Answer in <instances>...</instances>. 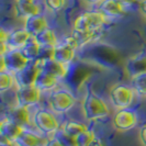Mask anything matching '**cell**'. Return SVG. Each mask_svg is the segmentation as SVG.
Instances as JSON below:
<instances>
[{"label": "cell", "mask_w": 146, "mask_h": 146, "mask_svg": "<svg viewBox=\"0 0 146 146\" xmlns=\"http://www.w3.org/2000/svg\"><path fill=\"white\" fill-rule=\"evenodd\" d=\"M81 110L85 119L88 121H96L102 119L109 115L110 113L109 108L106 102L91 91L85 96L81 102Z\"/></svg>", "instance_id": "6da1fadb"}, {"label": "cell", "mask_w": 146, "mask_h": 146, "mask_svg": "<svg viewBox=\"0 0 146 146\" xmlns=\"http://www.w3.org/2000/svg\"><path fill=\"white\" fill-rule=\"evenodd\" d=\"M107 21V17L100 11H86L79 15L74 21V31L87 33L101 29Z\"/></svg>", "instance_id": "7a4b0ae2"}, {"label": "cell", "mask_w": 146, "mask_h": 146, "mask_svg": "<svg viewBox=\"0 0 146 146\" xmlns=\"http://www.w3.org/2000/svg\"><path fill=\"white\" fill-rule=\"evenodd\" d=\"M76 102V99L68 90L65 89H57L53 90L48 96V104L52 111L55 113H65L70 110Z\"/></svg>", "instance_id": "3957f363"}, {"label": "cell", "mask_w": 146, "mask_h": 146, "mask_svg": "<svg viewBox=\"0 0 146 146\" xmlns=\"http://www.w3.org/2000/svg\"><path fill=\"white\" fill-rule=\"evenodd\" d=\"M29 64V59L27 58L21 50H9L7 53L1 55V72L7 70L11 74H17L22 70Z\"/></svg>", "instance_id": "277c9868"}, {"label": "cell", "mask_w": 146, "mask_h": 146, "mask_svg": "<svg viewBox=\"0 0 146 146\" xmlns=\"http://www.w3.org/2000/svg\"><path fill=\"white\" fill-rule=\"evenodd\" d=\"M33 124L43 134H54L59 130V122L56 117L47 110L38 109L34 113Z\"/></svg>", "instance_id": "5b68a950"}, {"label": "cell", "mask_w": 146, "mask_h": 146, "mask_svg": "<svg viewBox=\"0 0 146 146\" xmlns=\"http://www.w3.org/2000/svg\"><path fill=\"white\" fill-rule=\"evenodd\" d=\"M135 91L126 85H117L110 90V101L117 109H127L134 100Z\"/></svg>", "instance_id": "8992f818"}, {"label": "cell", "mask_w": 146, "mask_h": 146, "mask_svg": "<svg viewBox=\"0 0 146 146\" xmlns=\"http://www.w3.org/2000/svg\"><path fill=\"white\" fill-rule=\"evenodd\" d=\"M41 95H42V91L34 85H32V86L18 88L15 92V98H17V102L19 106L29 108L40 102Z\"/></svg>", "instance_id": "52a82bcc"}, {"label": "cell", "mask_w": 146, "mask_h": 146, "mask_svg": "<svg viewBox=\"0 0 146 146\" xmlns=\"http://www.w3.org/2000/svg\"><path fill=\"white\" fill-rule=\"evenodd\" d=\"M137 123L135 112L129 109H120L113 117V126L119 131H129Z\"/></svg>", "instance_id": "ba28073f"}, {"label": "cell", "mask_w": 146, "mask_h": 146, "mask_svg": "<svg viewBox=\"0 0 146 146\" xmlns=\"http://www.w3.org/2000/svg\"><path fill=\"white\" fill-rule=\"evenodd\" d=\"M40 70H43L45 73H48L55 76L56 78H64L68 73V67L65 64H62L55 59H48V60H35L32 62Z\"/></svg>", "instance_id": "9c48e42d"}, {"label": "cell", "mask_w": 146, "mask_h": 146, "mask_svg": "<svg viewBox=\"0 0 146 146\" xmlns=\"http://www.w3.org/2000/svg\"><path fill=\"white\" fill-rule=\"evenodd\" d=\"M38 73H40V69L35 66L34 63L28 64L22 70L15 74V85L18 86V88L34 85Z\"/></svg>", "instance_id": "30bf717a"}, {"label": "cell", "mask_w": 146, "mask_h": 146, "mask_svg": "<svg viewBox=\"0 0 146 146\" xmlns=\"http://www.w3.org/2000/svg\"><path fill=\"white\" fill-rule=\"evenodd\" d=\"M124 70L130 78L146 74V55L130 57L125 62Z\"/></svg>", "instance_id": "8fae6325"}, {"label": "cell", "mask_w": 146, "mask_h": 146, "mask_svg": "<svg viewBox=\"0 0 146 146\" xmlns=\"http://www.w3.org/2000/svg\"><path fill=\"white\" fill-rule=\"evenodd\" d=\"M6 117L22 127H25L31 123V115L28 107H22L17 104L15 107H12L8 110Z\"/></svg>", "instance_id": "7c38bea8"}, {"label": "cell", "mask_w": 146, "mask_h": 146, "mask_svg": "<svg viewBox=\"0 0 146 146\" xmlns=\"http://www.w3.org/2000/svg\"><path fill=\"white\" fill-rule=\"evenodd\" d=\"M31 37H33L25 29H15L9 32L7 46L9 50H21Z\"/></svg>", "instance_id": "4fadbf2b"}, {"label": "cell", "mask_w": 146, "mask_h": 146, "mask_svg": "<svg viewBox=\"0 0 146 146\" xmlns=\"http://www.w3.org/2000/svg\"><path fill=\"white\" fill-rule=\"evenodd\" d=\"M47 20L43 15H36L29 17L27 19H24V27L23 29H25L32 36H35L40 32H42L43 30L47 29Z\"/></svg>", "instance_id": "5bb4252c"}, {"label": "cell", "mask_w": 146, "mask_h": 146, "mask_svg": "<svg viewBox=\"0 0 146 146\" xmlns=\"http://www.w3.org/2000/svg\"><path fill=\"white\" fill-rule=\"evenodd\" d=\"M23 130H24V127L18 125L15 122H12L7 117H3L1 120V123H0V135L2 137H6V139H10V141H15Z\"/></svg>", "instance_id": "9a60e30c"}, {"label": "cell", "mask_w": 146, "mask_h": 146, "mask_svg": "<svg viewBox=\"0 0 146 146\" xmlns=\"http://www.w3.org/2000/svg\"><path fill=\"white\" fill-rule=\"evenodd\" d=\"M75 51L76 50H74L73 47H70V46H68V45H66L59 41V43L54 47L53 59L57 60L62 64L68 65L75 58V54H76Z\"/></svg>", "instance_id": "2e32d148"}, {"label": "cell", "mask_w": 146, "mask_h": 146, "mask_svg": "<svg viewBox=\"0 0 146 146\" xmlns=\"http://www.w3.org/2000/svg\"><path fill=\"white\" fill-rule=\"evenodd\" d=\"M57 84H58V78H56L51 74L40 70L34 82V86L38 88L41 91H53V89L56 88Z\"/></svg>", "instance_id": "e0dca14e"}, {"label": "cell", "mask_w": 146, "mask_h": 146, "mask_svg": "<svg viewBox=\"0 0 146 146\" xmlns=\"http://www.w3.org/2000/svg\"><path fill=\"white\" fill-rule=\"evenodd\" d=\"M99 11L103 13L107 18H117L125 13L124 7L121 6L115 0H103L99 5Z\"/></svg>", "instance_id": "ac0fdd59"}, {"label": "cell", "mask_w": 146, "mask_h": 146, "mask_svg": "<svg viewBox=\"0 0 146 146\" xmlns=\"http://www.w3.org/2000/svg\"><path fill=\"white\" fill-rule=\"evenodd\" d=\"M15 10L17 15L24 19L32 15H41V8L35 2H18L17 1Z\"/></svg>", "instance_id": "d6986e66"}, {"label": "cell", "mask_w": 146, "mask_h": 146, "mask_svg": "<svg viewBox=\"0 0 146 146\" xmlns=\"http://www.w3.org/2000/svg\"><path fill=\"white\" fill-rule=\"evenodd\" d=\"M15 143L19 146H41L43 139L34 132L24 129L18 136V139H15Z\"/></svg>", "instance_id": "ffe728a7"}, {"label": "cell", "mask_w": 146, "mask_h": 146, "mask_svg": "<svg viewBox=\"0 0 146 146\" xmlns=\"http://www.w3.org/2000/svg\"><path fill=\"white\" fill-rule=\"evenodd\" d=\"M34 37V40L37 42L40 46H47V47H55L59 43L58 38L56 36L55 32L50 28L43 30Z\"/></svg>", "instance_id": "44dd1931"}, {"label": "cell", "mask_w": 146, "mask_h": 146, "mask_svg": "<svg viewBox=\"0 0 146 146\" xmlns=\"http://www.w3.org/2000/svg\"><path fill=\"white\" fill-rule=\"evenodd\" d=\"M62 130L65 132L67 135L73 136V137H77L80 133L87 131L88 127L87 125H85L81 122L78 121H74V120H68L62 126Z\"/></svg>", "instance_id": "7402d4cb"}, {"label": "cell", "mask_w": 146, "mask_h": 146, "mask_svg": "<svg viewBox=\"0 0 146 146\" xmlns=\"http://www.w3.org/2000/svg\"><path fill=\"white\" fill-rule=\"evenodd\" d=\"M41 51V46L37 44V42L34 40V37H31L27 44L21 48V52L23 55L29 59V62H35Z\"/></svg>", "instance_id": "603a6c76"}, {"label": "cell", "mask_w": 146, "mask_h": 146, "mask_svg": "<svg viewBox=\"0 0 146 146\" xmlns=\"http://www.w3.org/2000/svg\"><path fill=\"white\" fill-rule=\"evenodd\" d=\"M131 85L135 94L146 97V74H142L131 78Z\"/></svg>", "instance_id": "cb8c5ba5"}, {"label": "cell", "mask_w": 146, "mask_h": 146, "mask_svg": "<svg viewBox=\"0 0 146 146\" xmlns=\"http://www.w3.org/2000/svg\"><path fill=\"white\" fill-rule=\"evenodd\" d=\"M15 85V75L9 73L7 70L0 72V91L5 92Z\"/></svg>", "instance_id": "d4e9b609"}, {"label": "cell", "mask_w": 146, "mask_h": 146, "mask_svg": "<svg viewBox=\"0 0 146 146\" xmlns=\"http://www.w3.org/2000/svg\"><path fill=\"white\" fill-rule=\"evenodd\" d=\"M54 137L58 141L62 146H78L76 142V137L67 135L62 129H59L58 131L54 133Z\"/></svg>", "instance_id": "484cf974"}, {"label": "cell", "mask_w": 146, "mask_h": 146, "mask_svg": "<svg viewBox=\"0 0 146 146\" xmlns=\"http://www.w3.org/2000/svg\"><path fill=\"white\" fill-rule=\"evenodd\" d=\"M96 135L94 134V132L87 131L80 133L77 137H76V142H77V145L78 146H88V144L91 142V139L95 137Z\"/></svg>", "instance_id": "4316f807"}, {"label": "cell", "mask_w": 146, "mask_h": 146, "mask_svg": "<svg viewBox=\"0 0 146 146\" xmlns=\"http://www.w3.org/2000/svg\"><path fill=\"white\" fill-rule=\"evenodd\" d=\"M44 5L51 11H59L65 7L66 0H44Z\"/></svg>", "instance_id": "83f0119b"}, {"label": "cell", "mask_w": 146, "mask_h": 146, "mask_svg": "<svg viewBox=\"0 0 146 146\" xmlns=\"http://www.w3.org/2000/svg\"><path fill=\"white\" fill-rule=\"evenodd\" d=\"M44 146H62L59 144V142L55 137H52V139H47L45 143H44Z\"/></svg>", "instance_id": "f1b7e54d"}, {"label": "cell", "mask_w": 146, "mask_h": 146, "mask_svg": "<svg viewBox=\"0 0 146 146\" xmlns=\"http://www.w3.org/2000/svg\"><path fill=\"white\" fill-rule=\"evenodd\" d=\"M139 139L141 142L143 143V145L146 146V126H143L139 131Z\"/></svg>", "instance_id": "f546056e"}, {"label": "cell", "mask_w": 146, "mask_h": 146, "mask_svg": "<svg viewBox=\"0 0 146 146\" xmlns=\"http://www.w3.org/2000/svg\"><path fill=\"white\" fill-rule=\"evenodd\" d=\"M88 146H103V143H102V141L99 139V137L95 136L94 139H91V142L88 144Z\"/></svg>", "instance_id": "4dcf8cb0"}, {"label": "cell", "mask_w": 146, "mask_h": 146, "mask_svg": "<svg viewBox=\"0 0 146 146\" xmlns=\"http://www.w3.org/2000/svg\"><path fill=\"white\" fill-rule=\"evenodd\" d=\"M0 34H1V44H7L8 36H9V32H6L5 30L2 29L1 30V32H0Z\"/></svg>", "instance_id": "1f68e13d"}, {"label": "cell", "mask_w": 146, "mask_h": 146, "mask_svg": "<svg viewBox=\"0 0 146 146\" xmlns=\"http://www.w3.org/2000/svg\"><path fill=\"white\" fill-rule=\"evenodd\" d=\"M139 11L141 13L146 17V0H142L141 3H139Z\"/></svg>", "instance_id": "d6a6232c"}, {"label": "cell", "mask_w": 146, "mask_h": 146, "mask_svg": "<svg viewBox=\"0 0 146 146\" xmlns=\"http://www.w3.org/2000/svg\"><path fill=\"white\" fill-rule=\"evenodd\" d=\"M117 2H119L121 6H123V7H127V6H131L132 3L134 2V0H115Z\"/></svg>", "instance_id": "836d02e7"}, {"label": "cell", "mask_w": 146, "mask_h": 146, "mask_svg": "<svg viewBox=\"0 0 146 146\" xmlns=\"http://www.w3.org/2000/svg\"><path fill=\"white\" fill-rule=\"evenodd\" d=\"M85 2L90 3V5H100L103 0H84Z\"/></svg>", "instance_id": "e575fe53"}, {"label": "cell", "mask_w": 146, "mask_h": 146, "mask_svg": "<svg viewBox=\"0 0 146 146\" xmlns=\"http://www.w3.org/2000/svg\"><path fill=\"white\" fill-rule=\"evenodd\" d=\"M18 2H34V0H17Z\"/></svg>", "instance_id": "d590c367"}]
</instances>
